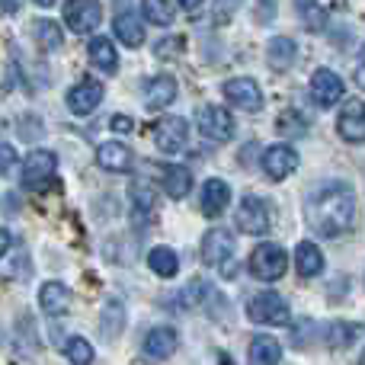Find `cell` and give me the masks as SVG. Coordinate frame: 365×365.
Here are the masks:
<instances>
[{
  "label": "cell",
  "instance_id": "cell-30",
  "mask_svg": "<svg viewBox=\"0 0 365 365\" xmlns=\"http://www.w3.org/2000/svg\"><path fill=\"white\" fill-rule=\"evenodd\" d=\"M359 336V327L356 324H330V330H327V346L330 349H343V346H349V343Z\"/></svg>",
  "mask_w": 365,
  "mask_h": 365
},
{
  "label": "cell",
  "instance_id": "cell-16",
  "mask_svg": "<svg viewBox=\"0 0 365 365\" xmlns=\"http://www.w3.org/2000/svg\"><path fill=\"white\" fill-rule=\"evenodd\" d=\"M177 100V81L170 74H158L154 81H148L145 87V106L148 109H164Z\"/></svg>",
  "mask_w": 365,
  "mask_h": 365
},
{
  "label": "cell",
  "instance_id": "cell-14",
  "mask_svg": "<svg viewBox=\"0 0 365 365\" xmlns=\"http://www.w3.org/2000/svg\"><path fill=\"white\" fill-rule=\"evenodd\" d=\"M100 103H103V83H96V81H81L68 93V109L74 115H90Z\"/></svg>",
  "mask_w": 365,
  "mask_h": 365
},
{
  "label": "cell",
  "instance_id": "cell-10",
  "mask_svg": "<svg viewBox=\"0 0 365 365\" xmlns=\"http://www.w3.org/2000/svg\"><path fill=\"white\" fill-rule=\"evenodd\" d=\"M298 167V151L289 145H272L263 151V170L269 180H285L289 173H295Z\"/></svg>",
  "mask_w": 365,
  "mask_h": 365
},
{
  "label": "cell",
  "instance_id": "cell-12",
  "mask_svg": "<svg viewBox=\"0 0 365 365\" xmlns=\"http://www.w3.org/2000/svg\"><path fill=\"white\" fill-rule=\"evenodd\" d=\"M336 128H340V135L346 141H353V145H362V141H365V103L362 100H349L346 106L340 109Z\"/></svg>",
  "mask_w": 365,
  "mask_h": 365
},
{
  "label": "cell",
  "instance_id": "cell-26",
  "mask_svg": "<svg viewBox=\"0 0 365 365\" xmlns=\"http://www.w3.org/2000/svg\"><path fill=\"white\" fill-rule=\"evenodd\" d=\"M164 192L170 199H182V195L192 189V177H189L186 167H164Z\"/></svg>",
  "mask_w": 365,
  "mask_h": 365
},
{
  "label": "cell",
  "instance_id": "cell-28",
  "mask_svg": "<svg viewBox=\"0 0 365 365\" xmlns=\"http://www.w3.org/2000/svg\"><path fill=\"white\" fill-rule=\"evenodd\" d=\"M32 36L38 38V45H42L45 51H58L64 45V36H61V26L55 23V19H38L36 26H32Z\"/></svg>",
  "mask_w": 365,
  "mask_h": 365
},
{
  "label": "cell",
  "instance_id": "cell-19",
  "mask_svg": "<svg viewBox=\"0 0 365 365\" xmlns=\"http://www.w3.org/2000/svg\"><path fill=\"white\" fill-rule=\"evenodd\" d=\"M113 29H115V36H119V42L128 45V48H138V45L145 42V23H141L135 13H128V10L115 16Z\"/></svg>",
  "mask_w": 365,
  "mask_h": 365
},
{
  "label": "cell",
  "instance_id": "cell-31",
  "mask_svg": "<svg viewBox=\"0 0 365 365\" xmlns=\"http://www.w3.org/2000/svg\"><path fill=\"white\" fill-rule=\"evenodd\" d=\"M132 202H135V212H154V186L148 180H135L132 182Z\"/></svg>",
  "mask_w": 365,
  "mask_h": 365
},
{
  "label": "cell",
  "instance_id": "cell-4",
  "mask_svg": "<svg viewBox=\"0 0 365 365\" xmlns=\"http://www.w3.org/2000/svg\"><path fill=\"white\" fill-rule=\"evenodd\" d=\"M100 19H103L100 0H68V4H64V23H68V29L77 32V36L93 32L96 26H100Z\"/></svg>",
  "mask_w": 365,
  "mask_h": 365
},
{
  "label": "cell",
  "instance_id": "cell-35",
  "mask_svg": "<svg viewBox=\"0 0 365 365\" xmlns=\"http://www.w3.org/2000/svg\"><path fill=\"white\" fill-rule=\"evenodd\" d=\"M16 170V148H10V145H0V173H13Z\"/></svg>",
  "mask_w": 365,
  "mask_h": 365
},
{
  "label": "cell",
  "instance_id": "cell-25",
  "mask_svg": "<svg viewBox=\"0 0 365 365\" xmlns=\"http://www.w3.org/2000/svg\"><path fill=\"white\" fill-rule=\"evenodd\" d=\"M103 336L106 340H115V336L122 334V327H125V308H122V302H115V298H109L106 304H103Z\"/></svg>",
  "mask_w": 365,
  "mask_h": 365
},
{
  "label": "cell",
  "instance_id": "cell-39",
  "mask_svg": "<svg viewBox=\"0 0 365 365\" xmlns=\"http://www.w3.org/2000/svg\"><path fill=\"white\" fill-rule=\"evenodd\" d=\"M23 6V0H0V10L4 13H16Z\"/></svg>",
  "mask_w": 365,
  "mask_h": 365
},
{
  "label": "cell",
  "instance_id": "cell-8",
  "mask_svg": "<svg viewBox=\"0 0 365 365\" xmlns=\"http://www.w3.org/2000/svg\"><path fill=\"white\" fill-rule=\"evenodd\" d=\"M55 170H58V158L51 151H32L29 158H26V164H23V182L29 189H42L45 182H48L51 177H55Z\"/></svg>",
  "mask_w": 365,
  "mask_h": 365
},
{
  "label": "cell",
  "instance_id": "cell-17",
  "mask_svg": "<svg viewBox=\"0 0 365 365\" xmlns=\"http://www.w3.org/2000/svg\"><path fill=\"white\" fill-rule=\"evenodd\" d=\"M38 304H42L45 314L61 317L64 311L71 308V292H68V285H61V282H45L42 289H38Z\"/></svg>",
  "mask_w": 365,
  "mask_h": 365
},
{
  "label": "cell",
  "instance_id": "cell-15",
  "mask_svg": "<svg viewBox=\"0 0 365 365\" xmlns=\"http://www.w3.org/2000/svg\"><path fill=\"white\" fill-rule=\"evenodd\" d=\"M96 164L109 173H125L132 167V148H125L122 141H106L96 148Z\"/></svg>",
  "mask_w": 365,
  "mask_h": 365
},
{
  "label": "cell",
  "instance_id": "cell-43",
  "mask_svg": "<svg viewBox=\"0 0 365 365\" xmlns=\"http://www.w3.org/2000/svg\"><path fill=\"white\" fill-rule=\"evenodd\" d=\"M359 365H365V353H362V359H359Z\"/></svg>",
  "mask_w": 365,
  "mask_h": 365
},
{
  "label": "cell",
  "instance_id": "cell-1",
  "mask_svg": "<svg viewBox=\"0 0 365 365\" xmlns=\"http://www.w3.org/2000/svg\"><path fill=\"white\" fill-rule=\"evenodd\" d=\"M353 215H356V199L346 182H327V186L317 189L308 199V205H304L308 225L314 227L317 234H324V237L343 234L349 227V221H353Z\"/></svg>",
  "mask_w": 365,
  "mask_h": 365
},
{
  "label": "cell",
  "instance_id": "cell-42",
  "mask_svg": "<svg viewBox=\"0 0 365 365\" xmlns=\"http://www.w3.org/2000/svg\"><path fill=\"white\" fill-rule=\"evenodd\" d=\"M36 4H38V6H51V4H55V0H36Z\"/></svg>",
  "mask_w": 365,
  "mask_h": 365
},
{
  "label": "cell",
  "instance_id": "cell-3",
  "mask_svg": "<svg viewBox=\"0 0 365 365\" xmlns=\"http://www.w3.org/2000/svg\"><path fill=\"white\" fill-rule=\"evenodd\" d=\"M247 314L257 324H272V327H279V324H289V302H285L282 295H276V292H259V295L247 304Z\"/></svg>",
  "mask_w": 365,
  "mask_h": 365
},
{
  "label": "cell",
  "instance_id": "cell-5",
  "mask_svg": "<svg viewBox=\"0 0 365 365\" xmlns=\"http://www.w3.org/2000/svg\"><path fill=\"white\" fill-rule=\"evenodd\" d=\"M221 93L227 96L231 106L244 109V113H259V109H263V93H259L257 81H250V77H234V81H227Z\"/></svg>",
  "mask_w": 365,
  "mask_h": 365
},
{
  "label": "cell",
  "instance_id": "cell-20",
  "mask_svg": "<svg viewBox=\"0 0 365 365\" xmlns=\"http://www.w3.org/2000/svg\"><path fill=\"white\" fill-rule=\"evenodd\" d=\"M173 349H177V330L173 327H154L145 336V353L151 359H167Z\"/></svg>",
  "mask_w": 365,
  "mask_h": 365
},
{
  "label": "cell",
  "instance_id": "cell-41",
  "mask_svg": "<svg viewBox=\"0 0 365 365\" xmlns=\"http://www.w3.org/2000/svg\"><path fill=\"white\" fill-rule=\"evenodd\" d=\"M356 83H359V87L365 90V61L359 64V71H356Z\"/></svg>",
  "mask_w": 365,
  "mask_h": 365
},
{
  "label": "cell",
  "instance_id": "cell-21",
  "mask_svg": "<svg viewBox=\"0 0 365 365\" xmlns=\"http://www.w3.org/2000/svg\"><path fill=\"white\" fill-rule=\"evenodd\" d=\"M87 51H90V61H93L103 74H115V68H119V55H115V45L109 42V38H103V36L90 38Z\"/></svg>",
  "mask_w": 365,
  "mask_h": 365
},
{
  "label": "cell",
  "instance_id": "cell-29",
  "mask_svg": "<svg viewBox=\"0 0 365 365\" xmlns=\"http://www.w3.org/2000/svg\"><path fill=\"white\" fill-rule=\"evenodd\" d=\"M141 13H145V19H151L154 26H170L173 16H177L170 0H141Z\"/></svg>",
  "mask_w": 365,
  "mask_h": 365
},
{
  "label": "cell",
  "instance_id": "cell-24",
  "mask_svg": "<svg viewBox=\"0 0 365 365\" xmlns=\"http://www.w3.org/2000/svg\"><path fill=\"white\" fill-rule=\"evenodd\" d=\"M266 58H269V64L276 71H289L292 64H295V58H298V45L292 42V38L279 36V38H272V42H269V48H266Z\"/></svg>",
  "mask_w": 365,
  "mask_h": 365
},
{
  "label": "cell",
  "instance_id": "cell-2",
  "mask_svg": "<svg viewBox=\"0 0 365 365\" xmlns=\"http://www.w3.org/2000/svg\"><path fill=\"white\" fill-rule=\"evenodd\" d=\"M285 266H289V257L279 244H259L257 250L250 253V272L259 282H276V279L285 276Z\"/></svg>",
  "mask_w": 365,
  "mask_h": 365
},
{
  "label": "cell",
  "instance_id": "cell-23",
  "mask_svg": "<svg viewBox=\"0 0 365 365\" xmlns=\"http://www.w3.org/2000/svg\"><path fill=\"white\" fill-rule=\"evenodd\" d=\"M279 359H282L279 340H272V336H266V334L250 340V365H279Z\"/></svg>",
  "mask_w": 365,
  "mask_h": 365
},
{
  "label": "cell",
  "instance_id": "cell-22",
  "mask_svg": "<svg viewBox=\"0 0 365 365\" xmlns=\"http://www.w3.org/2000/svg\"><path fill=\"white\" fill-rule=\"evenodd\" d=\"M295 266H298V272H302L304 279L321 276L324 253L317 250V244H311V240H302V244H298V250H295Z\"/></svg>",
  "mask_w": 365,
  "mask_h": 365
},
{
  "label": "cell",
  "instance_id": "cell-18",
  "mask_svg": "<svg viewBox=\"0 0 365 365\" xmlns=\"http://www.w3.org/2000/svg\"><path fill=\"white\" fill-rule=\"evenodd\" d=\"M227 202H231V186L225 180H208L205 189H202V212L208 218H218L227 208Z\"/></svg>",
  "mask_w": 365,
  "mask_h": 365
},
{
  "label": "cell",
  "instance_id": "cell-37",
  "mask_svg": "<svg viewBox=\"0 0 365 365\" xmlns=\"http://www.w3.org/2000/svg\"><path fill=\"white\" fill-rule=\"evenodd\" d=\"M109 128H113V132H119V135H125V132H132V119H128V115H113V119H109Z\"/></svg>",
  "mask_w": 365,
  "mask_h": 365
},
{
  "label": "cell",
  "instance_id": "cell-32",
  "mask_svg": "<svg viewBox=\"0 0 365 365\" xmlns=\"http://www.w3.org/2000/svg\"><path fill=\"white\" fill-rule=\"evenodd\" d=\"M64 353H68V359L74 362V365H90V362H93V346H90L83 336H74V340H68Z\"/></svg>",
  "mask_w": 365,
  "mask_h": 365
},
{
  "label": "cell",
  "instance_id": "cell-36",
  "mask_svg": "<svg viewBox=\"0 0 365 365\" xmlns=\"http://www.w3.org/2000/svg\"><path fill=\"white\" fill-rule=\"evenodd\" d=\"M276 16V0H259L257 4V23H269Z\"/></svg>",
  "mask_w": 365,
  "mask_h": 365
},
{
  "label": "cell",
  "instance_id": "cell-6",
  "mask_svg": "<svg viewBox=\"0 0 365 365\" xmlns=\"http://www.w3.org/2000/svg\"><path fill=\"white\" fill-rule=\"evenodd\" d=\"M189 141V122L180 119V115H170V119H160L158 128H154V145L164 154H180Z\"/></svg>",
  "mask_w": 365,
  "mask_h": 365
},
{
  "label": "cell",
  "instance_id": "cell-9",
  "mask_svg": "<svg viewBox=\"0 0 365 365\" xmlns=\"http://www.w3.org/2000/svg\"><path fill=\"white\" fill-rule=\"evenodd\" d=\"M237 225L247 234H266L269 231V205L259 195H247L237 208Z\"/></svg>",
  "mask_w": 365,
  "mask_h": 365
},
{
  "label": "cell",
  "instance_id": "cell-33",
  "mask_svg": "<svg viewBox=\"0 0 365 365\" xmlns=\"http://www.w3.org/2000/svg\"><path fill=\"white\" fill-rule=\"evenodd\" d=\"M244 0H215V23H231V16L237 13V6Z\"/></svg>",
  "mask_w": 365,
  "mask_h": 365
},
{
  "label": "cell",
  "instance_id": "cell-34",
  "mask_svg": "<svg viewBox=\"0 0 365 365\" xmlns=\"http://www.w3.org/2000/svg\"><path fill=\"white\" fill-rule=\"evenodd\" d=\"M302 10H304V26L308 29H321V23H324L321 6H314L311 0H302Z\"/></svg>",
  "mask_w": 365,
  "mask_h": 365
},
{
  "label": "cell",
  "instance_id": "cell-7",
  "mask_svg": "<svg viewBox=\"0 0 365 365\" xmlns=\"http://www.w3.org/2000/svg\"><path fill=\"white\" fill-rule=\"evenodd\" d=\"M199 132L208 141H227L234 135V115L225 106H205L199 109Z\"/></svg>",
  "mask_w": 365,
  "mask_h": 365
},
{
  "label": "cell",
  "instance_id": "cell-40",
  "mask_svg": "<svg viewBox=\"0 0 365 365\" xmlns=\"http://www.w3.org/2000/svg\"><path fill=\"white\" fill-rule=\"evenodd\" d=\"M180 6H182V10H189V13H195L202 6V0H180Z\"/></svg>",
  "mask_w": 365,
  "mask_h": 365
},
{
  "label": "cell",
  "instance_id": "cell-13",
  "mask_svg": "<svg viewBox=\"0 0 365 365\" xmlns=\"http://www.w3.org/2000/svg\"><path fill=\"white\" fill-rule=\"evenodd\" d=\"M311 96H314V103L317 106H324V109L336 106L340 96H343V81L334 74V71L321 68L314 77H311Z\"/></svg>",
  "mask_w": 365,
  "mask_h": 365
},
{
  "label": "cell",
  "instance_id": "cell-27",
  "mask_svg": "<svg viewBox=\"0 0 365 365\" xmlns=\"http://www.w3.org/2000/svg\"><path fill=\"white\" fill-rule=\"evenodd\" d=\"M148 266H151V269L158 272V276L170 279V276H177L180 259H177V253H173L170 247H154V250L148 253Z\"/></svg>",
  "mask_w": 365,
  "mask_h": 365
},
{
  "label": "cell",
  "instance_id": "cell-38",
  "mask_svg": "<svg viewBox=\"0 0 365 365\" xmlns=\"http://www.w3.org/2000/svg\"><path fill=\"white\" fill-rule=\"evenodd\" d=\"M10 244H13L10 231H6V227H0V257H4V253H6V250H10Z\"/></svg>",
  "mask_w": 365,
  "mask_h": 365
},
{
  "label": "cell",
  "instance_id": "cell-11",
  "mask_svg": "<svg viewBox=\"0 0 365 365\" xmlns=\"http://www.w3.org/2000/svg\"><path fill=\"white\" fill-rule=\"evenodd\" d=\"M234 253V234L225 231V227H212V231L202 237V259L208 266H221L227 263Z\"/></svg>",
  "mask_w": 365,
  "mask_h": 365
}]
</instances>
